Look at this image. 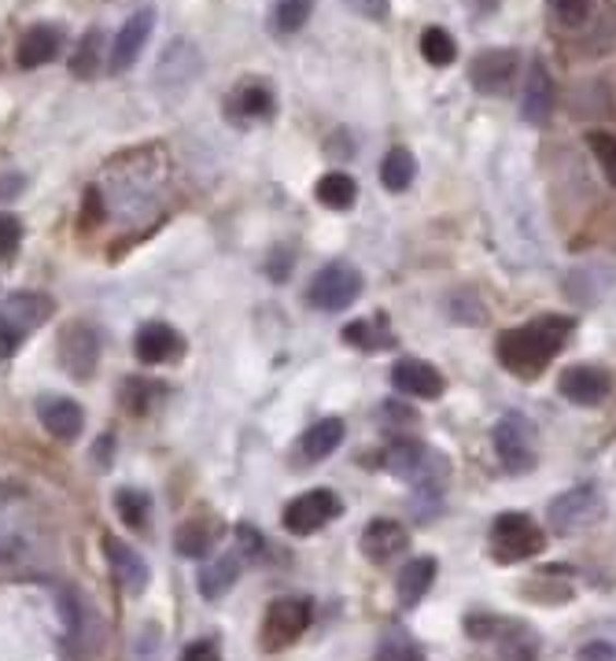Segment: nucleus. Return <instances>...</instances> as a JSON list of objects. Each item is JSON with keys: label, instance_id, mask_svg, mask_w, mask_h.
I'll list each match as a JSON object with an SVG mask.
<instances>
[{"label": "nucleus", "instance_id": "obj_41", "mask_svg": "<svg viewBox=\"0 0 616 661\" xmlns=\"http://www.w3.org/2000/svg\"><path fill=\"white\" fill-rule=\"evenodd\" d=\"M580 661H616V647L613 644H587L583 650H580Z\"/></svg>", "mask_w": 616, "mask_h": 661}, {"label": "nucleus", "instance_id": "obj_5", "mask_svg": "<svg viewBox=\"0 0 616 661\" xmlns=\"http://www.w3.org/2000/svg\"><path fill=\"white\" fill-rule=\"evenodd\" d=\"M605 514V503L599 488H569L565 495H557L550 503V524L557 536H576V532L591 529V524H599Z\"/></svg>", "mask_w": 616, "mask_h": 661}, {"label": "nucleus", "instance_id": "obj_40", "mask_svg": "<svg viewBox=\"0 0 616 661\" xmlns=\"http://www.w3.org/2000/svg\"><path fill=\"white\" fill-rule=\"evenodd\" d=\"M369 329H374L369 322H351L344 329V340H347V344H358V347H377V340L369 337Z\"/></svg>", "mask_w": 616, "mask_h": 661}, {"label": "nucleus", "instance_id": "obj_12", "mask_svg": "<svg viewBox=\"0 0 616 661\" xmlns=\"http://www.w3.org/2000/svg\"><path fill=\"white\" fill-rule=\"evenodd\" d=\"M104 554H107V566H111L115 585L122 591H130V595H141L144 585H149V562H144L126 540H115V536L104 540Z\"/></svg>", "mask_w": 616, "mask_h": 661}, {"label": "nucleus", "instance_id": "obj_16", "mask_svg": "<svg viewBox=\"0 0 616 661\" xmlns=\"http://www.w3.org/2000/svg\"><path fill=\"white\" fill-rule=\"evenodd\" d=\"M521 115H524V122H532V126H546L554 115V78L540 60H532V67H528Z\"/></svg>", "mask_w": 616, "mask_h": 661}, {"label": "nucleus", "instance_id": "obj_31", "mask_svg": "<svg viewBox=\"0 0 616 661\" xmlns=\"http://www.w3.org/2000/svg\"><path fill=\"white\" fill-rule=\"evenodd\" d=\"M174 547H178V554H185V558H203V554L211 551V532L208 524L200 521H189L185 529L174 536Z\"/></svg>", "mask_w": 616, "mask_h": 661}, {"label": "nucleus", "instance_id": "obj_14", "mask_svg": "<svg viewBox=\"0 0 616 661\" xmlns=\"http://www.w3.org/2000/svg\"><path fill=\"white\" fill-rule=\"evenodd\" d=\"M609 374L599 366H569L561 374V381H557L561 396L576 406H599L609 396Z\"/></svg>", "mask_w": 616, "mask_h": 661}, {"label": "nucleus", "instance_id": "obj_42", "mask_svg": "<svg viewBox=\"0 0 616 661\" xmlns=\"http://www.w3.org/2000/svg\"><path fill=\"white\" fill-rule=\"evenodd\" d=\"M181 661H218V650H214V644H192Z\"/></svg>", "mask_w": 616, "mask_h": 661}, {"label": "nucleus", "instance_id": "obj_33", "mask_svg": "<svg viewBox=\"0 0 616 661\" xmlns=\"http://www.w3.org/2000/svg\"><path fill=\"white\" fill-rule=\"evenodd\" d=\"M100 34H90L85 37L82 45H78V52H74V60H71V71L78 74V78H93L96 74V67H100Z\"/></svg>", "mask_w": 616, "mask_h": 661}, {"label": "nucleus", "instance_id": "obj_22", "mask_svg": "<svg viewBox=\"0 0 616 661\" xmlns=\"http://www.w3.org/2000/svg\"><path fill=\"white\" fill-rule=\"evenodd\" d=\"M436 580V558H428V554H422V558H410L403 569H399V602L403 606H417V602L425 599V591L433 588Z\"/></svg>", "mask_w": 616, "mask_h": 661}, {"label": "nucleus", "instance_id": "obj_13", "mask_svg": "<svg viewBox=\"0 0 616 661\" xmlns=\"http://www.w3.org/2000/svg\"><path fill=\"white\" fill-rule=\"evenodd\" d=\"M133 352L141 363L149 366H159V363H170V358H178L185 352V340L174 326L166 322H144L137 329L133 337Z\"/></svg>", "mask_w": 616, "mask_h": 661}, {"label": "nucleus", "instance_id": "obj_30", "mask_svg": "<svg viewBox=\"0 0 616 661\" xmlns=\"http://www.w3.org/2000/svg\"><path fill=\"white\" fill-rule=\"evenodd\" d=\"M115 510H119V518L130 524V529H144V524H149V495L122 488L115 495Z\"/></svg>", "mask_w": 616, "mask_h": 661}, {"label": "nucleus", "instance_id": "obj_32", "mask_svg": "<svg viewBox=\"0 0 616 661\" xmlns=\"http://www.w3.org/2000/svg\"><path fill=\"white\" fill-rule=\"evenodd\" d=\"M587 144H591L594 160H599V167L605 174V181L616 185V138L605 130H591L587 133Z\"/></svg>", "mask_w": 616, "mask_h": 661}, {"label": "nucleus", "instance_id": "obj_2", "mask_svg": "<svg viewBox=\"0 0 616 661\" xmlns=\"http://www.w3.org/2000/svg\"><path fill=\"white\" fill-rule=\"evenodd\" d=\"M543 547H546L543 529L528 518V514H502V518H495L491 551H495L498 562H506V566H513V562H528V558H535Z\"/></svg>", "mask_w": 616, "mask_h": 661}, {"label": "nucleus", "instance_id": "obj_8", "mask_svg": "<svg viewBox=\"0 0 616 661\" xmlns=\"http://www.w3.org/2000/svg\"><path fill=\"white\" fill-rule=\"evenodd\" d=\"M60 363L71 377L85 381V377L96 374V363H100V337H96L93 326L71 322L60 337Z\"/></svg>", "mask_w": 616, "mask_h": 661}, {"label": "nucleus", "instance_id": "obj_38", "mask_svg": "<svg viewBox=\"0 0 616 661\" xmlns=\"http://www.w3.org/2000/svg\"><path fill=\"white\" fill-rule=\"evenodd\" d=\"M355 15L369 19V23H384L388 12H391V0H344Z\"/></svg>", "mask_w": 616, "mask_h": 661}, {"label": "nucleus", "instance_id": "obj_35", "mask_svg": "<svg viewBox=\"0 0 616 661\" xmlns=\"http://www.w3.org/2000/svg\"><path fill=\"white\" fill-rule=\"evenodd\" d=\"M152 396H159V381H126V406L133 414H144L152 406Z\"/></svg>", "mask_w": 616, "mask_h": 661}, {"label": "nucleus", "instance_id": "obj_7", "mask_svg": "<svg viewBox=\"0 0 616 661\" xmlns=\"http://www.w3.org/2000/svg\"><path fill=\"white\" fill-rule=\"evenodd\" d=\"M340 518V495L329 488H315V492H303L285 507V529L296 532V536H310V532L325 529L329 521Z\"/></svg>", "mask_w": 616, "mask_h": 661}, {"label": "nucleus", "instance_id": "obj_18", "mask_svg": "<svg viewBox=\"0 0 616 661\" xmlns=\"http://www.w3.org/2000/svg\"><path fill=\"white\" fill-rule=\"evenodd\" d=\"M37 417H42L45 429L63 444L78 440V436H82V425H85L82 406L74 400H67V396H45V400L37 403Z\"/></svg>", "mask_w": 616, "mask_h": 661}, {"label": "nucleus", "instance_id": "obj_19", "mask_svg": "<svg viewBox=\"0 0 616 661\" xmlns=\"http://www.w3.org/2000/svg\"><path fill=\"white\" fill-rule=\"evenodd\" d=\"M48 315H52V304H48L42 293H12L0 304V318H4L8 326H15L23 337L34 333L42 322H48Z\"/></svg>", "mask_w": 616, "mask_h": 661}, {"label": "nucleus", "instance_id": "obj_43", "mask_svg": "<svg viewBox=\"0 0 616 661\" xmlns=\"http://www.w3.org/2000/svg\"><path fill=\"white\" fill-rule=\"evenodd\" d=\"M19 185H23V178H15V174H12V181L0 185V197H12V192H19Z\"/></svg>", "mask_w": 616, "mask_h": 661}, {"label": "nucleus", "instance_id": "obj_28", "mask_svg": "<svg viewBox=\"0 0 616 661\" xmlns=\"http://www.w3.org/2000/svg\"><path fill=\"white\" fill-rule=\"evenodd\" d=\"M315 15V0H273V26L277 34H296Z\"/></svg>", "mask_w": 616, "mask_h": 661}, {"label": "nucleus", "instance_id": "obj_17", "mask_svg": "<svg viewBox=\"0 0 616 661\" xmlns=\"http://www.w3.org/2000/svg\"><path fill=\"white\" fill-rule=\"evenodd\" d=\"M63 48V31L52 23H37L31 26L23 37H19V48H15V60L23 71H34V67H45L60 56Z\"/></svg>", "mask_w": 616, "mask_h": 661}, {"label": "nucleus", "instance_id": "obj_26", "mask_svg": "<svg viewBox=\"0 0 616 661\" xmlns=\"http://www.w3.org/2000/svg\"><path fill=\"white\" fill-rule=\"evenodd\" d=\"M380 462H384L395 477H414V473H422V465H425V444L422 440H395V444L384 447Z\"/></svg>", "mask_w": 616, "mask_h": 661}, {"label": "nucleus", "instance_id": "obj_21", "mask_svg": "<svg viewBox=\"0 0 616 661\" xmlns=\"http://www.w3.org/2000/svg\"><path fill=\"white\" fill-rule=\"evenodd\" d=\"M344 433L347 429H344V422H340V417H321V422H315L307 433H303V440H299L303 459H307V462L329 459V455L344 444Z\"/></svg>", "mask_w": 616, "mask_h": 661}, {"label": "nucleus", "instance_id": "obj_23", "mask_svg": "<svg viewBox=\"0 0 616 661\" xmlns=\"http://www.w3.org/2000/svg\"><path fill=\"white\" fill-rule=\"evenodd\" d=\"M26 547H31V532H26L23 510L12 503H0V566L15 562Z\"/></svg>", "mask_w": 616, "mask_h": 661}, {"label": "nucleus", "instance_id": "obj_36", "mask_svg": "<svg viewBox=\"0 0 616 661\" xmlns=\"http://www.w3.org/2000/svg\"><path fill=\"white\" fill-rule=\"evenodd\" d=\"M19 240H23V226H19V219L12 211H0V259L15 256Z\"/></svg>", "mask_w": 616, "mask_h": 661}, {"label": "nucleus", "instance_id": "obj_29", "mask_svg": "<svg viewBox=\"0 0 616 661\" xmlns=\"http://www.w3.org/2000/svg\"><path fill=\"white\" fill-rule=\"evenodd\" d=\"M422 56L433 67H451L458 60V45L443 26H428V31L422 34Z\"/></svg>", "mask_w": 616, "mask_h": 661}, {"label": "nucleus", "instance_id": "obj_6", "mask_svg": "<svg viewBox=\"0 0 616 661\" xmlns=\"http://www.w3.org/2000/svg\"><path fill=\"white\" fill-rule=\"evenodd\" d=\"M307 625H310L307 599H299V595L273 599L266 610V625H262V644H266V650H285L307 632Z\"/></svg>", "mask_w": 616, "mask_h": 661}, {"label": "nucleus", "instance_id": "obj_15", "mask_svg": "<svg viewBox=\"0 0 616 661\" xmlns=\"http://www.w3.org/2000/svg\"><path fill=\"white\" fill-rule=\"evenodd\" d=\"M513 71H517V52H510V48H487L469 67V78H473V85L481 93H506L513 82Z\"/></svg>", "mask_w": 616, "mask_h": 661}, {"label": "nucleus", "instance_id": "obj_9", "mask_svg": "<svg viewBox=\"0 0 616 661\" xmlns=\"http://www.w3.org/2000/svg\"><path fill=\"white\" fill-rule=\"evenodd\" d=\"M152 26H155V12L152 8H141V12H133L126 23L115 31V42H111V56H107V63H111V71H130L137 63V56L144 52V45H149L152 37Z\"/></svg>", "mask_w": 616, "mask_h": 661}, {"label": "nucleus", "instance_id": "obj_27", "mask_svg": "<svg viewBox=\"0 0 616 661\" xmlns=\"http://www.w3.org/2000/svg\"><path fill=\"white\" fill-rule=\"evenodd\" d=\"M417 178V160L410 155V149H391L384 155V163H380V181H384V189L391 192H406L410 185Z\"/></svg>", "mask_w": 616, "mask_h": 661}, {"label": "nucleus", "instance_id": "obj_25", "mask_svg": "<svg viewBox=\"0 0 616 661\" xmlns=\"http://www.w3.org/2000/svg\"><path fill=\"white\" fill-rule=\"evenodd\" d=\"M315 197L332 211H347L351 203H355V197H358V185L344 170H329V174H321V178H318Z\"/></svg>", "mask_w": 616, "mask_h": 661}, {"label": "nucleus", "instance_id": "obj_37", "mask_svg": "<svg viewBox=\"0 0 616 661\" xmlns=\"http://www.w3.org/2000/svg\"><path fill=\"white\" fill-rule=\"evenodd\" d=\"M377 661H425V654L422 647L410 644V639H388V644L377 650Z\"/></svg>", "mask_w": 616, "mask_h": 661}, {"label": "nucleus", "instance_id": "obj_20", "mask_svg": "<svg viewBox=\"0 0 616 661\" xmlns=\"http://www.w3.org/2000/svg\"><path fill=\"white\" fill-rule=\"evenodd\" d=\"M273 108H277V101H273V90L266 82H244L226 101V111L237 115V119H248V122L270 119Z\"/></svg>", "mask_w": 616, "mask_h": 661}, {"label": "nucleus", "instance_id": "obj_11", "mask_svg": "<svg viewBox=\"0 0 616 661\" xmlns=\"http://www.w3.org/2000/svg\"><path fill=\"white\" fill-rule=\"evenodd\" d=\"M362 554H366L369 562H391V558H403V554L410 551V532L406 524L391 521V518H377L366 524V532H362Z\"/></svg>", "mask_w": 616, "mask_h": 661}, {"label": "nucleus", "instance_id": "obj_1", "mask_svg": "<svg viewBox=\"0 0 616 661\" xmlns=\"http://www.w3.org/2000/svg\"><path fill=\"white\" fill-rule=\"evenodd\" d=\"M569 333H572L569 318H540V322L513 326L495 344L498 363L510 369L513 377H524V381L528 377H540L557 355V347L569 340Z\"/></svg>", "mask_w": 616, "mask_h": 661}, {"label": "nucleus", "instance_id": "obj_39", "mask_svg": "<svg viewBox=\"0 0 616 661\" xmlns=\"http://www.w3.org/2000/svg\"><path fill=\"white\" fill-rule=\"evenodd\" d=\"M23 333H19L15 326H8L4 318H0V358H8V355H15L19 352V344H23Z\"/></svg>", "mask_w": 616, "mask_h": 661}, {"label": "nucleus", "instance_id": "obj_24", "mask_svg": "<svg viewBox=\"0 0 616 661\" xmlns=\"http://www.w3.org/2000/svg\"><path fill=\"white\" fill-rule=\"evenodd\" d=\"M237 577H240V554H218V558L200 569V595L222 599L237 585Z\"/></svg>", "mask_w": 616, "mask_h": 661}, {"label": "nucleus", "instance_id": "obj_10", "mask_svg": "<svg viewBox=\"0 0 616 661\" xmlns=\"http://www.w3.org/2000/svg\"><path fill=\"white\" fill-rule=\"evenodd\" d=\"M391 385L403 396H414V400H439L443 396V374L425 358H399L391 366Z\"/></svg>", "mask_w": 616, "mask_h": 661}, {"label": "nucleus", "instance_id": "obj_3", "mask_svg": "<svg viewBox=\"0 0 616 661\" xmlns=\"http://www.w3.org/2000/svg\"><path fill=\"white\" fill-rule=\"evenodd\" d=\"M362 274L358 267H347V262H329L321 267L307 285V304L318 310H344L362 296Z\"/></svg>", "mask_w": 616, "mask_h": 661}, {"label": "nucleus", "instance_id": "obj_4", "mask_svg": "<svg viewBox=\"0 0 616 661\" xmlns=\"http://www.w3.org/2000/svg\"><path fill=\"white\" fill-rule=\"evenodd\" d=\"M495 455L510 473H528L535 465V425L524 414H506L498 417L495 433Z\"/></svg>", "mask_w": 616, "mask_h": 661}, {"label": "nucleus", "instance_id": "obj_34", "mask_svg": "<svg viewBox=\"0 0 616 661\" xmlns=\"http://www.w3.org/2000/svg\"><path fill=\"white\" fill-rule=\"evenodd\" d=\"M550 12L557 15V23L565 26H583L591 19V0H550Z\"/></svg>", "mask_w": 616, "mask_h": 661}, {"label": "nucleus", "instance_id": "obj_44", "mask_svg": "<svg viewBox=\"0 0 616 661\" xmlns=\"http://www.w3.org/2000/svg\"><path fill=\"white\" fill-rule=\"evenodd\" d=\"M510 661H535V654H532L528 647H517V654H513Z\"/></svg>", "mask_w": 616, "mask_h": 661}]
</instances>
